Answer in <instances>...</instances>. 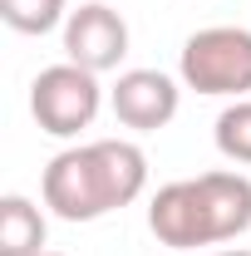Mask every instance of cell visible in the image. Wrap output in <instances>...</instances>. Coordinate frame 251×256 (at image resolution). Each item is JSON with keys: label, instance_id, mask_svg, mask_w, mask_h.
<instances>
[{"label": "cell", "instance_id": "5b68a950", "mask_svg": "<svg viewBox=\"0 0 251 256\" xmlns=\"http://www.w3.org/2000/svg\"><path fill=\"white\" fill-rule=\"evenodd\" d=\"M178 104H182V89L172 74L162 69H124L118 84L108 89V108L114 118L133 133H158L178 118Z\"/></svg>", "mask_w": 251, "mask_h": 256}, {"label": "cell", "instance_id": "52a82bcc", "mask_svg": "<svg viewBox=\"0 0 251 256\" xmlns=\"http://www.w3.org/2000/svg\"><path fill=\"white\" fill-rule=\"evenodd\" d=\"M197 188H202V202H207L217 242H236L242 232H251V178L217 168V172H202Z\"/></svg>", "mask_w": 251, "mask_h": 256}, {"label": "cell", "instance_id": "3957f363", "mask_svg": "<svg viewBox=\"0 0 251 256\" xmlns=\"http://www.w3.org/2000/svg\"><path fill=\"white\" fill-rule=\"evenodd\" d=\"M98 108H104L98 74H89V69H79L69 60L40 69L30 84V114L50 138H79L98 118Z\"/></svg>", "mask_w": 251, "mask_h": 256}, {"label": "cell", "instance_id": "7c38bea8", "mask_svg": "<svg viewBox=\"0 0 251 256\" xmlns=\"http://www.w3.org/2000/svg\"><path fill=\"white\" fill-rule=\"evenodd\" d=\"M44 256H64V252H44Z\"/></svg>", "mask_w": 251, "mask_h": 256}, {"label": "cell", "instance_id": "8fae6325", "mask_svg": "<svg viewBox=\"0 0 251 256\" xmlns=\"http://www.w3.org/2000/svg\"><path fill=\"white\" fill-rule=\"evenodd\" d=\"M212 256H251V252H242V246H236V252H212Z\"/></svg>", "mask_w": 251, "mask_h": 256}, {"label": "cell", "instance_id": "ba28073f", "mask_svg": "<svg viewBox=\"0 0 251 256\" xmlns=\"http://www.w3.org/2000/svg\"><path fill=\"white\" fill-rule=\"evenodd\" d=\"M44 212L34 207L30 197L10 192L0 197V256H44Z\"/></svg>", "mask_w": 251, "mask_h": 256}, {"label": "cell", "instance_id": "4fadbf2b", "mask_svg": "<svg viewBox=\"0 0 251 256\" xmlns=\"http://www.w3.org/2000/svg\"><path fill=\"white\" fill-rule=\"evenodd\" d=\"M178 256H192V252H178Z\"/></svg>", "mask_w": 251, "mask_h": 256}, {"label": "cell", "instance_id": "8992f818", "mask_svg": "<svg viewBox=\"0 0 251 256\" xmlns=\"http://www.w3.org/2000/svg\"><path fill=\"white\" fill-rule=\"evenodd\" d=\"M148 226H153L158 242L172 246V252L217 246V236H212V217H207V202H202L197 178H182V182L158 188L153 202H148Z\"/></svg>", "mask_w": 251, "mask_h": 256}, {"label": "cell", "instance_id": "6da1fadb", "mask_svg": "<svg viewBox=\"0 0 251 256\" xmlns=\"http://www.w3.org/2000/svg\"><path fill=\"white\" fill-rule=\"evenodd\" d=\"M148 188V153L128 138H98V143H74L50 158L44 168V207L64 222H98L138 202Z\"/></svg>", "mask_w": 251, "mask_h": 256}, {"label": "cell", "instance_id": "30bf717a", "mask_svg": "<svg viewBox=\"0 0 251 256\" xmlns=\"http://www.w3.org/2000/svg\"><path fill=\"white\" fill-rule=\"evenodd\" d=\"M0 20L20 34H50L69 20V10L64 0H0Z\"/></svg>", "mask_w": 251, "mask_h": 256}, {"label": "cell", "instance_id": "277c9868", "mask_svg": "<svg viewBox=\"0 0 251 256\" xmlns=\"http://www.w3.org/2000/svg\"><path fill=\"white\" fill-rule=\"evenodd\" d=\"M128 54V20L104 5V0H89L79 10H69L64 20V60L89 69V74H108L118 69Z\"/></svg>", "mask_w": 251, "mask_h": 256}, {"label": "cell", "instance_id": "9c48e42d", "mask_svg": "<svg viewBox=\"0 0 251 256\" xmlns=\"http://www.w3.org/2000/svg\"><path fill=\"white\" fill-rule=\"evenodd\" d=\"M212 138H217V153L226 162H251V98H232L222 108Z\"/></svg>", "mask_w": 251, "mask_h": 256}, {"label": "cell", "instance_id": "7a4b0ae2", "mask_svg": "<svg viewBox=\"0 0 251 256\" xmlns=\"http://www.w3.org/2000/svg\"><path fill=\"white\" fill-rule=\"evenodd\" d=\"M178 74L197 94L246 98L251 94V30H242V25H207V30L188 34Z\"/></svg>", "mask_w": 251, "mask_h": 256}]
</instances>
